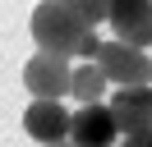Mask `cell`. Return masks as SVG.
<instances>
[{
  "mask_svg": "<svg viewBox=\"0 0 152 147\" xmlns=\"http://www.w3.org/2000/svg\"><path fill=\"white\" fill-rule=\"evenodd\" d=\"M88 32H92V28H88L83 18H78V9L65 5V0H51V5L32 9V41H37V51H46V55L78 60V46H83Z\"/></svg>",
  "mask_w": 152,
  "mask_h": 147,
  "instance_id": "1",
  "label": "cell"
},
{
  "mask_svg": "<svg viewBox=\"0 0 152 147\" xmlns=\"http://www.w3.org/2000/svg\"><path fill=\"white\" fill-rule=\"evenodd\" d=\"M23 87L32 92V101H65L69 87H74V60L37 51L23 64Z\"/></svg>",
  "mask_w": 152,
  "mask_h": 147,
  "instance_id": "2",
  "label": "cell"
},
{
  "mask_svg": "<svg viewBox=\"0 0 152 147\" xmlns=\"http://www.w3.org/2000/svg\"><path fill=\"white\" fill-rule=\"evenodd\" d=\"M97 69H102L115 87H152V60H148V51H134V46L115 41V37L102 46Z\"/></svg>",
  "mask_w": 152,
  "mask_h": 147,
  "instance_id": "3",
  "label": "cell"
},
{
  "mask_svg": "<svg viewBox=\"0 0 152 147\" xmlns=\"http://www.w3.org/2000/svg\"><path fill=\"white\" fill-rule=\"evenodd\" d=\"M23 129H28L32 143L51 147V143H69V129H74V110L65 101H32L23 110Z\"/></svg>",
  "mask_w": 152,
  "mask_h": 147,
  "instance_id": "4",
  "label": "cell"
},
{
  "mask_svg": "<svg viewBox=\"0 0 152 147\" xmlns=\"http://www.w3.org/2000/svg\"><path fill=\"white\" fill-rule=\"evenodd\" d=\"M111 32H115V41L134 46V51H148L152 46V5L148 0H120V5H111Z\"/></svg>",
  "mask_w": 152,
  "mask_h": 147,
  "instance_id": "5",
  "label": "cell"
},
{
  "mask_svg": "<svg viewBox=\"0 0 152 147\" xmlns=\"http://www.w3.org/2000/svg\"><path fill=\"white\" fill-rule=\"evenodd\" d=\"M115 129L120 138H138V133H152V87H115Z\"/></svg>",
  "mask_w": 152,
  "mask_h": 147,
  "instance_id": "6",
  "label": "cell"
},
{
  "mask_svg": "<svg viewBox=\"0 0 152 147\" xmlns=\"http://www.w3.org/2000/svg\"><path fill=\"white\" fill-rule=\"evenodd\" d=\"M115 115L111 106H78L74 110V129H69V143L74 147H115Z\"/></svg>",
  "mask_w": 152,
  "mask_h": 147,
  "instance_id": "7",
  "label": "cell"
},
{
  "mask_svg": "<svg viewBox=\"0 0 152 147\" xmlns=\"http://www.w3.org/2000/svg\"><path fill=\"white\" fill-rule=\"evenodd\" d=\"M106 87H111V78H106L97 64H74V87H69V97H74L78 106H102Z\"/></svg>",
  "mask_w": 152,
  "mask_h": 147,
  "instance_id": "8",
  "label": "cell"
},
{
  "mask_svg": "<svg viewBox=\"0 0 152 147\" xmlns=\"http://www.w3.org/2000/svg\"><path fill=\"white\" fill-rule=\"evenodd\" d=\"M78 9V18H83L88 28H97V23H111V5H97V0H83V5H74Z\"/></svg>",
  "mask_w": 152,
  "mask_h": 147,
  "instance_id": "9",
  "label": "cell"
},
{
  "mask_svg": "<svg viewBox=\"0 0 152 147\" xmlns=\"http://www.w3.org/2000/svg\"><path fill=\"white\" fill-rule=\"evenodd\" d=\"M120 147H152V133H138V138H124Z\"/></svg>",
  "mask_w": 152,
  "mask_h": 147,
  "instance_id": "10",
  "label": "cell"
},
{
  "mask_svg": "<svg viewBox=\"0 0 152 147\" xmlns=\"http://www.w3.org/2000/svg\"><path fill=\"white\" fill-rule=\"evenodd\" d=\"M51 147H74V143H51Z\"/></svg>",
  "mask_w": 152,
  "mask_h": 147,
  "instance_id": "11",
  "label": "cell"
}]
</instances>
